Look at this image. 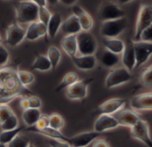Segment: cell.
<instances>
[{
    "label": "cell",
    "instance_id": "obj_1",
    "mask_svg": "<svg viewBox=\"0 0 152 147\" xmlns=\"http://www.w3.org/2000/svg\"><path fill=\"white\" fill-rule=\"evenodd\" d=\"M32 95L33 92L20 83L17 69L0 67V105H8L16 98Z\"/></svg>",
    "mask_w": 152,
    "mask_h": 147
},
{
    "label": "cell",
    "instance_id": "obj_2",
    "mask_svg": "<svg viewBox=\"0 0 152 147\" xmlns=\"http://www.w3.org/2000/svg\"><path fill=\"white\" fill-rule=\"evenodd\" d=\"M39 6L30 0H19L14 4L15 19L19 24H29L37 21Z\"/></svg>",
    "mask_w": 152,
    "mask_h": 147
},
{
    "label": "cell",
    "instance_id": "obj_3",
    "mask_svg": "<svg viewBox=\"0 0 152 147\" xmlns=\"http://www.w3.org/2000/svg\"><path fill=\"white\" fill-rule=\"evenodd\" d=\"M127 24L128 21L126 16L117 20L102 21L100 33L103 38H115L126 30Z\"/></svg>",
    "mask_w": 152,
    "mask_h": 147
},
{
    "label": "cell",
    "instance_id": "obj_4",
    "mask_svg": "<svg viewBox=\"0 0 152 147\" xmlns=\"http://www.w3.org/2000/svg\"><path fill=\"white\" fill-rule=\"evenodd\" d=\"M152 24V4H142L138 12L133 41H139L142 31Z\"/></svg>",
    "mask_w": 152,
    "mask_h": 147
},
{
    "label": "cell",
    "instance_id": "obj_5",
    "mask_svg": "<svg viewBox=\"0 0 152 147\" xmlns=\"http://www.w3.org/2000/svg\"><path fill=\"white\" fill-rule=\"evenodd\" d=\"M77 53L79 55H94L98 49L96 38L89 31H81L77 35Z\"/></svg>",
    "mask_w": 152,
    "mask_h": 147
},
{
    "label": "cell",
    "instance_id": "obj_6",
    "mask_svg": "<svg viewBox=\"0 0 152 147\" xmlns=\"http://www.w3.org/2000/svg\"><path fill=\"white\" fill-rule=\"evenodd\" d=\"M133 79L130 71L125 67H118L111 70L105 79V87L107 89H114L123 84L128 83Z\"/></svg>",
    "mask_w": 152,
    "mask_h": 147
},
{
    "label": "cell",
    "instance_id": "obj_7",
    "mask_svg": "<svg viewBox=\"0 0 152 147\" xmlns=\"http://www.w3.org/2000/svg\"><path fill=\"white\" fill-rule=\"evenodd\" d=\"M126 16V12L116 3L111 1L103 2L98 11V17L102 21L120 19Z\"/></svg>",
    "mask_w": 152,
    "mask_h": 147
},
{
    "label": "cell",
    "instance_id": "obj_8",
    "mask_svg": "<svg viewBox=\"0 0 152 147\" xmlns=\"http://www.w3.org/2000/svg\"><path fill=\"white\" fill-rule=\"evenodd\" d=\"M94 82V78L78 80L66 89V97L70 100L85 99L88 93V88Z\"/></svg>",
    "mask_w": 152,
    "mask_h": 147
},
{
    "label": "cell",
    "instance_id": "obj_9",
    "mask_svg": "<svg viewBox=\"0 0 152 147\" xmlns=\"http://www.w3.org/2000/svg\"><path fill=\"white\" fill-rule=\"evenodd\" d=\"M131 136L133 138L143 143L147 147H152L150 126L146 121L140 119L136 124L131 128Z\"/></svg>",
    "mask_w": 152,
    "mask_h": 147
},
{
    "label": "cell",
    "instance_id": "obj_10",
    "mask_svg": "<svg viewBox=\"0 0 152 147\" xmlns=\"http://www.w3.org/2000/svg\"><path fill=\"white\" fill-rule=\"evenodd\" d=\"M136 57V67L139 68L148 62L152 56V43L144 41H133Z\"/></svg>",
    "mask_w": 152,
    "mask_h": 147
},
{
    "label": "cell",
    "instance_id": "obj_11",
    "mask_svg": "<svg viewBox=\"0 0 152 147\" xmlns=\"http://www.w3.org/2000/svg\"><path fill=\"white\" fill-rule=\"evenodd\" d=\"M26 29L19 23H12L5 32V42L10 47H16L25 39Z\"/></svg>",
    "mask_w": 152,
    "mask_h": 147
},
{
    "label": "cell",
    "instance_id": "obj_12",
    "mask_svg": "<svg viewBox=\"0 0 152 147\" xmlns=\"http://www.w3.org/2000/svg\"><path fill=\"white\" fill-rule=\"evenodd\" d=\"M100 136L101 133H98L94 130L83 132L71 138L67 137L66 142L69 144L72 147H86L89 146L93 142H94L97 138H99Z\"/></svg>",
    "mask_w": 152,
    "mask_h": 147
},
{
    "label": "cell",
    "instance_id": "obj_13",
    "mask_svg": "<svg viewBox=\"0 0 152 147\" xmlns=\"http://www.w3.org/2000/svg\"><path fill=\"white\" fill-rule=\"evenodd\" d=\"M126 101L123 98H110L101 104L96 112L100 114H115L118 111L125 108Z\"/></svg>",
    "mask_w": 152,
    "mask_h": 147
},
{
    "label": "cell",
    "instance_id": "obj_14",
    "mask_svg": "<svg viewBox=\"0 0 152 147\" xmlns=\"http://www.w3.org/2000/svg\"><path fill=\"white\" fill-rule=\"evenodd\" d=\"M118 127H119V124L112 114H100L94 124V131L101 134Z\"/></svg>",
    "mask_w": 152,
    "mask_h": 147
},
{
    "label": "cell",
    "instance_id": "obj_15",
    "mask_svg": "<svg viewBox=\"0 0 152 147\" xmlns=\"http://www.w3.org/2000/svg\"><path fill=\"white\" fill-rule=\"evenodd\" d=\"M114 117L117 119L119 126L132 128L136 124V122L141 119L139 114L134 110V109H125L118 111L115 114H113Z\"/></svg>",
    "mask_w": 152,
    "mask_h": 147
},
{
    "label": "cell",
    "instance_id": "obj_16",
    "mask_svg": "<svg viewBox=\"0 0 152 147\" xmlns=\"http://www.w3.org/2000/svg\"><path fill=\"white\" fill-rule=\"evenodd\" d=\"M132 109L136 112L152 110V92L142 93L134 96L130 102Z\"/></svg>",
    "mask_w": 152,
    "mask_h": 147
},
{
    "label": "cell",
    "instance_id": "obj_17",
    "mask_svg": "<svg viewBox=\"0 0 152 147\" xmlns=\"http://www.w3.org/2000/svg\"><path fill=\"white\" fill-rule=\"evenodd\" d=\"M70 59L75 67L81 71L93 70L97 65V59L94 55H76Z\"/></svg>",
    "mask_w": 152,
    "mask_h": 147
},
{
    "label": "cell",
    "instance_id": "obj_18",
    "mask_svg": "<svg viewBox=\"0 0 152 147\" xmlns=\"http://www.w3.org/2000/svg\"><path fill=\"white\" fill-rule=\"evenodd\" d=\"M121 62L125 68L128 71H133L136 67V57L134 48L133 40L126 43L124 51L121 54Z\"/></svg>",
    "mask_w": 152,
    "mask_h": 147
},
{
    "label": "cell",
    "instance_id": "obj_19",
    "mask_svg": "<svg viewBox=\"0 0 152 147\" xmlns=\"http://www.w3.org/2000/svg\"><path fill=\"white\" fill-rule=\"evenodd\" d=\"M61 30L65 35H77L82 31L78 18L75 15L69 16L61 24Z\"/></svg>",
    "mask_w": 152,
    "mask_h": 147
},
{
    "label": "cell",
    "instance_id": "obj_20",
    "mask_svg": "<svg viewBox=\"0 0 152 147\" xmlns=\"http://www.w3.org/2000/svg\"><path fill=\"white\" fill-rule=\"evenodd\" d=\"M100 63L106 68H113L121 61V57L107 49L104 50L99 55Z\"/></svg>",
    "mask_w": 152,
    "mask_h": 147
},
{
    "label": "cell",
    "instance_id": "obj_21",
    "mask_svg": "<svg viewBox=\"0 0 152 147\" xmlns=\"http://www.w3.org/2000/svg\"><path fill=\"white\" fill-rule=\"evenodd\" d=\"M61 46L65 53L72 58L77 55V35H65L61 42Z\"/></svg>",
    "mask_w": 152,
    "mask_h": 147
},
{
    "label": "cell",
    "instance_id": "obj_22",
    "mask_svg": "<svg viewBox=\"0 0 152 147\" xmlns=\"http://www.w3.org/2000/svg\"><path fill=\"white\" fill-rule=\"evenodd\" d=\"M63 22L62 16L60 12L52 13V16L47 23V35L50 39H53L59 30L61 29V24Z\"/></svg>",
    "mask_w": 152,
    "mask_h": 147
},
{
    "label": "cell",
    "instance_id": "obj_23",
    "mask_svg": "<svg viewBox=\"0 0 152 147\" xmlns=\"http://www.w3.org/2000/svg\"><path fill=\"white\" fill-rule=\"evenodd\" d=\"M103 46L105 49L116 53V54H122L125 50L126 43L121 39L115 37V38H103Z\"/></svg>",
    "mask_w": 152,
    "mask_h": 147
},
{
    "label": "cell",
    "instance_id": "obj_24",
    "mask_svg": "<svg viewBox=\"0 0 152 147\" xmlns=\"http://www.w3.org/2000/svg\"><path fill=\"white\" fill-rule=\"evenodd\" d=\"M52 70V65L50 60L48 59L46 55L38 54L35 60L33 61L30 71H40V72H47Z\"/></svg>",
    "mask_w": 152,
    "mask_h": 147
},
{
    "label": "cell",
    "instance_id": "obj_25",
    "mask_svg": "<svg viewBox=\"0 0 152 147\" xmlns=\"http://www.w3.org/2000/svg\"><path fill=\"white\" fill-rule=\"evenodd\" d=\"M42 115L40 109L36 108H28L26 110H23V113L21 114V118L23 122L28 127L35 126L37 121L39 120L40 116Z\"/></svg>",
    "mask_w": 152,
    "mask_h": 147
},
{
    "label": "cell",
    "instance_id": "obj_26",
    "mask_svg": "<svg viewBox=\"0 0 152 147\" xmlns=\"http://www.w3.org/2000/svg\"><path fill=\"white\" fill-rule=\"evenodd\" d=\"M79 80V77H78V75L75 72H69V73H67L63 78L61 79V81L60 82V83L57 85L55 91L57 92L64 90V89H67L69 86L72 85L73 83H75L76 82H77Z\"/></svg>",
    "mask_w": 152,
    "mask_h": 147
},
{
    "label": "cell",
    "instance_id": "obj_27",
    "mask_svg": "<svg viewBox=\"0 0 152 147\" xmlns=\"http://www.w3.org/2000/svg\"><path fill=\"white\" fill-rule=\"evenodd\" d=\"M46 56L51 62L52 70H54L61 60V52L60 49L57 48L56 46H50L48 48Z\"/></svg>",
    "mask_w": 152,
    "mask_h": 147
},
{
    "label": "cell",
    "instance_id": "obj_28",
    "mask_svg": "<svg viewBox=\"0 0 152 147\" xmlns=\"http://www.w3.org/2000/svg\"><path fill=\"white\" fill-rule=\"evenodd\" d=\"M77 18L83 31H90L92 29V28L94 27V20L86 10H84L77 16Z\"/></svg>",
    "mask_w": 152,
    "mask_h": 147
},
{
    "label": "cell",
    "instance_id": "obj_29",
    "mask_svg": "<svg viewBox=\"0 0 152 147\" xmlns=\"http://www.w3.org/2000/svg\"><path fill=\"white\" fill-rule=\"evenodd\" d=\"M22 130H23V129L20 128V127H18L14 130H2V132H0V143L7 146Z\"/></svg>",
    "mask_w": 152,
    "mask_h": 147
},
{
    "label": "cell",
    "instance_id": "obj_30",
    "mask_svg": "<svg viewBox=\"0 0 152 147\" xmlns=\"http://www.w3.org/2000/svg\"><path fill=\"white\" fill-rule=\"evenodd\" d=\"M17 73H18V77L20 81V83L28 87V85L32 84L35 82V75L29 72V71H26V70H20V69H17Z\"/></svg>",
    "mask_w": 152,
    "mask_h": 147
},
{
    "label": "cell",
    "instance_id": "obj_31",
    "mask_svg": "<svg viewBox=\"0 0 152 147\" xmlns=\"http://www.w3.org/2000/svg\"><path fill=\"white\" fill-rule=\"evenodd\" d=\"M65 124L64 119L59 114H52L49 115V127L57 130H61Z\"/></svg>",
    "mask_w": 152,
    "mask_h": 147
},
{
    "label": "cell",
    "instance_id": "obj_32",
    "mask_svg": "<svg viewBox=\"0 0 152 147\" xmlns=\"http://www.w3.org/2000/svg\"><path fill=\"white\" fill-rule=\"evenodd\" d=\"M18 127H19V120L14 114L0 124V128L2 130H11Z\"/></svg>",
    "mask_w": 152,
    "mask_h": 147
},
{
    "label": "cell",
    "instance_id": "obj_33",
    "mask_svg": "<svg viewBox=\"0 0 152 147\" xmlns=\"http://www.w3.org/2000/svg\"><path fill=\"white\" fill-rule=\"evenodd\" d=\"M40 36L38 35V32L37 30L36 27V21L29 23L28 25V28H26V35H25V39L30 42H34L37 39H39Z\"/></svg>",
    "mask_w": 152,
    "mask_h": 147
},
{
    "label": "cell",
    "instance_id": "obj_34",
    "mask_svg": "<svg viewBox=\"0 0 152 147\" xmlns=\"http://www.w3.org/2000/svg\"><path fill=\"white\" fill-rule=\"evenodd\" d=\"M140 81L143 86L152 88V64L142 73Z\"/></svg>",
    "mask_w": 152,
    "mask_h": 147
},
{
    "label": "cell",
    "instance_id": "obj_35",
    "mask_svg": "<svg viewBox=\"0 0 152 147\" xmlns=\"http://www.w3.org/2000/svg\"><path fill=\"white\" fill-rule=\"evenodd\" d=\"M29 144L28 138L19 134L7 145V147H28Z\"/></svg>",
    "mask_w": 152,
    "mask_h": 147
},
{
    "label": "cell",
    "instance_id": "obj_36",
    "mask_svg": "<svg viewBox=\"0 0 152 147\" xmlns=\"http://www.w3.org/2000/svg\"><path fill=\"white\" fill-rule=\"evenodd\" d=\"M51 16H52V12L47 9L46 6H40L38 8V17H37L38 21L47 25Z\"/></svg>",
    "mask_w": 152,
    "mask_h": 147
},
{
    "label": "cell",
    "instance_id": "obj_37",
    "mask_svg": "<svg viewBox=\"0 0 152 147\" xmlns=\"http://www.w3.org/2000/svg\"><path fill=\"white\" fill-rule=\"evenodd\" d=\"M14 113L8 105H0V124L7 120Z\"/></svg>",
    "mask_w": 152,
    "mask_h": 147
},
{
    "label": "cell",
    "instance_id": "obj_38",
    "mask_svg": "<svg viewBox=\"0 0 152 147\" xmlns=\"http://www.w3.org/2000/svg\"><path fill=\"white\" fill-rule=\"evenodd\" d=\"M10 59V53L8 50L0 43V67H5Z\"/></svg>",
    "mask_w": 152,
    "mask_h": 147
},
{
    "label": "cell",
    "instance_id": "obj_39",
    "mask_svg": "<svg viewBox=\"0 0 152 147\" xmlns=\"http://www.w3.org/2000/svg\"><path fill=\"white\" fill-rule=\"evenodd\" d=\"M34 127L37 130H43L49 127V115L42 114Z\"/></svg>",
    "mask_w": 152,
    "mask_h": 147
},
{
    "label": "cell",
    "instance_id": "obj_40",
    "mask_svg": "<svg viewBox=\"0 0 152 147\" xmlns=\"http://www.w3.org/2000/svg\"><path fill=\"white\" fill-rule=\"evenodd\" d=\"M140 40L144 41V42L152 43V24L142 31Z\"/></svg>",
    "mask_w": 152,
    "mask_h": 147
},
{
    "label": "cell",
    "instance_id": "obj_41",
    "mask_svg": "<svg viewBox=\"0 0 152 147\" xmlns=\"http://www.w3.org/2000/svg\"><path fill=\"white\" fill-rule=\"evenodd\" d=\"M28 101H29V108H36L40 109L42 106V101L41 99L37 96H28Z\"/></svg>",
    "mask_w": 152,
    "mask_h": 147
},
{
    "label": "cell",
    "instance_id": "obj_42",
    "mask_svg": "<svg viewBox=\"0 0 152 147\" xmlns=\"http://www.w3.org/2000/svg\"><path fill=\"white\" fill-rule=\"evenodd\" d=\"M36 27H37V30L40 37H44L47 35V26L45 24L37 20L36 21Z\"/></svg>",
    "mask_w": 152,
    "mask_h": 147
},
{
    "label": "cell",
    "instance_id": "obj_43",
    "mask_svg": "<svg viewBox=\"0 0 152 147\" xmlns=\"http://www.w3.org/2000/svg\"><path fill=\"white\" fill-rule=\"evenodd\" d=\"M48 139H49L48 143H49L50 147H72L67 142H64L61 140H56V139H52V138H48Z\"/></svg>",
    "mask_w": 152,
    "mask_h": 147
},
{
    "label": "cell",
    "instance_id": "obj_44",
    "mask_svg": "<svg viewBox=\"0 0 152 147\" xmlns=\"http://www.w3.org/2000/svg\"><path fill=\"white\" fill-rule=\"evenodd\" d=\"M20 106L23 110H26L29 108V101H28V97H21L20 100Z\"/></svg>",
    "mask_w": 152,
    "mask_h": 147
},
{
    "label": "cell",
    "instance_id": "obj_45",
    "mask_svg": "<svg viewBox=\"0 0 152 147\" xmlns=\"http://www.w3.org/2000/svg\"><path fill=\"white\" fill-rule=\"evenodd\" d=\"M92 147H110L109 143L104 140V139H96L94 144H93V146Z\"/></svg>",
    "mask_w": 152,
    "mask_h": 147
},
{
    "label": "cell",
    "instance_id": "obj_46",
    "mask_svg": "<svg viewBox=\"0 0 152 147\" xmlns=\"http://www.w3.org/2000/svg\"><path fill=\"white\" fill-rule=\"evenodd\" d=\"M60 2L67 6H72L74 4H76V3L77 2V0H60Z\"/></svg>",
    "mask_w": 152,
    "mask_h": 147
},
{
    "label": "cell",
    "instance_id": "obj_47",
    "mask_svg": "<svg viewBox=\"0 0 152 147\" xmlns=\"http://www.w3.org/2000/svg\"><path fill=\"white\" fill-rule=\"evenodd\" d=\"M32 2H34L36 4H37L39 7L40 6H46L47 4H46V0H30Z\"/></svg>",
    "mask_w": 152,
    "mask_h": 147
},
{
    "label": "cell",
    "instance_id": "obj_48",
    "mask_svg": "<svg viewBox=\"0 0 152 147\" xmlns=\"http://www.w3.org/2000/svg\"><path fill=\"white\" fill-rule=\"evenodd\" d=\"M60 2V0H46V4L49 5H55Z\"/></svg>",
    "mask_w": 152,
    "mask_h": 147
},
{
    "label": "cell",
    "instance_id": "obj_49",
    "mask_svg": "<svg viewBox=\"0 0 152 147\" xmlns=\"http://www.w3.org/2000/svg\"><path fill=\"white\" fill-rule=\"evenodd\" d=\"M134 0H118V2L120 4H128L130 2H133Z\"/></svg>",
    "mask_w": 152,
    "mask_h": 147
},
{
    "label": "cell",
    "instance_id": "obj_50",
    "mask_svg": "<svg viewBox=\"0 0 152 147\" xmlns=\"http://www.w3.org/2000/svg\"><path fill=\"white\" fill-rule=\"evenodd\" d=\"M0 147H7V146L4 145V144H1V143H0Z\"/></svg>",
    "mask_w": 152,
    "mask_h": 147
},
{
    "label": "cell",
    "instance_id": "obj_51",
    "mask_svg": "<svg viewBox=\"0 0 152 147\" xmlns=\"http://www.w3.org/2000/svg\"><path fill=\"white\" fill-rule=\"evenodd\" d=\"M28 147H36V146H35L34 145H32V144H29V146H28Z\"/></svg>",
    "mask_w": 152,
    "mask_h": 147
},
{
    "label": "cell",
    "instance_id": "obj_52",
    "mask_svg": "<svg viewBox=\"0 0 152 147\" xmlns=\"http://www.w3.org/2000/svg\"><path fill=\"white\" fill-rule=\"evenodd\" d=\"M2 43V38H1V35H0V43Z\"/></svg>",
    "mask_w": 152,
    "mask_h": 147
},
{
    "label": "cell",
    "instance_id": "obj_53",
    "mask_svg": "<svg viewBox=\"0 0 152 147\" xmlns=\"http://www.w3.org/2000/svg\"><path fill=\"white\" fill-rule=\"evenodd\" d=\"M4 1H9V0H4Z\"/></svg>",
    "mask_w": 152,
    "mask_h": 147
},
{
    "label": "cell",
    "instance_id": "obj_54",
    "mask_svg": "<svg viewBox=\"0 0 152 147\" xmlns=\"http://www.w3.org/2000/svg\"><path fill=\"white\" fill-rule=\"evenodd\" d=\"M86 147H88V146H86Z\"/></svg>",
    "mask_w": 152,
    "mask_h": 147
}]
</instances>
